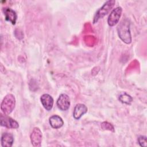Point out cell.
I'll return each instance as SVG.
<instances>
[{
    "mask_svg": "<svg viewBox=\"0 0 147 147\" xmlns=\"http://www.w3.org/2000/svg\"><path fill=\"white\" fill-rule=\"evenodd\" d=\"M56 105L59 109L61 111H64L68 110L70 106V100L68 95L66 94H60L57 100Z\"/></svg>",
    "mask_w": 147,
    "mask_h": 147,
    "instance_id": "obj_7",
    "label": "cell"
},
{
    "mask_svg": "<svg viewBox=\"0 0 147 147\" xmlns=\"http://www.w3.org/2000/svg\"><path fill=\"white\" fill-rule=\"evenodd\" d=\"M42 132L39 127H35L30 134V141L32 145L34 147H40L42 141Z\"/></svg>",
    "mask_w": 147,
    "mask_h": 147,
    "instance_id": "obj_6",
    "label": "cell"
},
{
    "mask_svg": "<svg viewBox=\"0 0 147 147\" xmlns=\"http://www.w3.org/2000/svg\"><path fill=\"white\" fill-rule=\"evenodd\" d=\"M138 142L141 146H144V147L146 146H147L146 137L144 136H140L138 138Z\"/></svg>",
    "mask_w": 147,
    "mask_h": 147,
    "instance_id": "obj_15",
    "label": "cell"
},
{
    "mask_svg": "<svg viewBox=\"0 0 147 147\" xmlns=\"http://www.w3.org/2000/svg\"><path fill=\"white\" fill-rule=\"evenodd\" d=\"M102 128L105 130H108L112 131H114V128L113 126L108 122H103L101 124Z\"/></svg>",
    "mask_w": 147,
    "mask_h": 147,
    "instance_id": "obj_14",
    "label": "cell"
},
{
    "mask_svg": "<svg viewBox=\"0 0 147 147\" xmlns=\"http://www.w3.org/2000/svg\"><path fill=\"white\" fill-rule=\"evenodd\" d=\"M3 12L5 16V18L7 21L10 22L13 25H15L16 23L17 15L15 11L9 7H5L3 9Z\"/></svg>",
    "mask_w": 147,
    "mask_h": 147,
    "instance_id": "obj_10",
    "label": "cell"
},
{
    "mask_svg": "<svg viewBox=\"0 0 147 147\" xmlns=\"http://www.w3.org/2000/svg\"><path fill=\"white\" fill-rule=\"evenodd\" d=\"M49 122L53 129H59L63 126L64 121L63 119L57 115H53L49 118Z\"/></svg>",
    "mask_w": 147,
    "mask_h": 147,
    "instance_id": "obj_12",
    "label": "cell"
},
{
    "mask_svg": "<svg viewBox=\"0 0 147 147\" xmlns=\"http://www.w3.org/2000/svg\"><path fill=\"white\" fill-rule=\"evenodd\" d=\"M118 99L121 102L126 105H130L133 101L132 97L126 92L120 94L118 97Z\"/></svg>",
    "mask_w": 147,
    "mask_h": 147,
    "instance_id": "obj_13",
    "label": "cell"
},
{
    "mask_svg": "<svg viewBox=\"0 0 147 147\" xmlns=\"http://www.w3.org/2000/svg\"><path fill=\"white\" fill-rule=\"evenodd\" d=\"M42 105L45 110L50 111L53 106V99L48 94H44L40 97Z\"/></svg>",
    "mask_w": 147,
    "mask_h": 147,
    "instance_id": "obj_8",
    "label": "cell"
},
{
    "mask_svg": "<svg viewBox=\"0 0 147 147\" xmlns=\"http://www.w3.org/2000/svg\"><path fill=\"white\" fill-rule=\"evenodd\" d=\"M16 105V99L13 94H7L1 104V110L5 115L10 114L14 110Z\"/></svg>",
    "mask_w": 147,
    "mask_h": 147,
    "instance_id": "obj_2",
    "label": "cell"
},
{
    "mask_svg": "<svg viewBox=\"0 0 147 147\" xmlns=\"http://www.w3.org/2000/svg\"><path fill=\"white\" fill-rule=\"evenodd\" d=\"M122 11V9L120 6L115 7L111 11L107 19V23L110 26H113L119 22Z\"/></svg>",
    "mask_w": 147,
    "mask_h": 147,
    "instance_id": "obj_4",
    "label": "cell"
},
{
    "mask_svg": "<svg viewBox=\"0 0 147 147\" xmlns=\"http://www.w3.org/2000/svg\"><path fill=\"white\" fill-rule=\"evenodd\" d=\"M87 112V106L83 103H78L74 107L73 117L75 119H79Z\"/></svg>",
    "mask_w": 147,
    "mask_h": 147,
    "instance_id": "obj_9",
    "label": "cell"
},
{
    "mask_svg": "<svg viewBox=\"0 0 147 147\" xmlns=\"http://www.w3.org/2000/svg\"><path fill=\"white\" fill-rule=\"evenodd\" d=\"M130 21L128 19H123L117 27V32L121 40L127 44L131 42V36L130 30Z\"/></svg>",
    "mask_w": 147,
    "mask_h": 147,
    "instance_id": "obj_1",
    "label": "cell"
},
{
    "mask_svg": "<svg viewBox=\"0 0 147 147\" xmlns=\"http://www.w3.org/2000/svg\"><path fill=\"white\" fill-rule=\"evenodd\" d=\"M115 3V1L114 0H109L106 1L103 5V6L101 7H100L95 13V14L94 17L93 24L96 23L99 19L102 18L107 14H108L114 6Z\"/></svg>",
    "mask_w": 147,
    "mask_h": 147,
    "instance_id": "obj_3",
    "label": "cell"
},
{
    "mask_svg": "<svg viewBox=\"0 0 147 147\" xmlns=\"http://www.w3.org/2000/svg\"><path fill=\"white\" fill-rule=\"evenodd\" d=\"M1 142L3 147H10L14 142V137L11 133L5 132L2 134Z\"/></svg>",
    "mask_w": 147,
    "mask_h": 147,
    "instance_id": "obj_11",
    "label": "cell"
},
{
    "mask_svg": "<svg viewBox=\"0 0 147 147\" xmlns=\"http://www.w3.org/2000/svg\"><path fill=\"white\" fill-rule=\"evenodd\" d=\"M1 125L8 129H17L19 127L18 123L8 116V115L1 114Z\"/></svg>",
    "mask_w": 147,
    "mask_h": 147,
    "instance_id": "obj_5",
    "label": "cell"
}]
</instances>
